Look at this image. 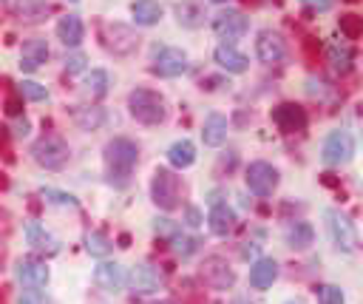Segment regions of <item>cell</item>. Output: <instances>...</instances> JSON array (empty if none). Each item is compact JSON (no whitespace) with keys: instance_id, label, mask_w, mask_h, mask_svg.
I'll use <instances>...</instances> for the list:
<instances>
[{"instance_id":"cell-1","label":"cell","mask_w":363,"mask_h":304,"mask_svg":"<svg viewBox=\"0 0 363 304\" xmlns=\"http://www.w3.org/2000/svg\"><path fill=\"white\" fill-rule=\"evenodd\" d=\"M139 162V148L128 136H113L105 145V170L111 185H128L133 168Z\"/></svg>"},{"instance_id":"cell-2","label":"cell","mask_w":363,"mask_h":304,"mask_svg":"<svg viewBox=\"0 0 363 304\" xmlns=\"http://www.w3.org/2000/svg\"><path fill=\"white\" fill-rule=\"evenodd\" d=\"M128 111L142 125H162L167 116V102L159 91L150 88H133L128 94Z\"/></svg>"},{"instance_id":"cell-3","label":"cell","mask_w":363,"mask_h":304,"mask_svg":"<svg viewBox=\"0 0 363 304\" xmlns=\"http://www.w3.org/2000/svg\"><path fill=\"white\" fill-rule=\"evenodd\" d=\"M68 156H71L68 142H65L62 136H57V134H45V136H40V139L31 145V159H34L40 168H45V170H60V168H65Z\"/></svg>"},{"instance_id":"cell-4","label":"cell","mask_w":363,"mask_h":304,"mask_svg":"<svg viewBox=\"0 0 363 304\" xmlns=\"http://www.w3.org/2000/svg\"><path fill=\"white\" fill-rule=\"evenodd\" d=\"M150 199L156 207L162 210H173L179 207L182 199V179L170 170V168H156L153 179H150Z\"/></svg>"},{"instance_id":"cell-5","label":"cell","mask_w":363,"mask_h":304,"mask_svg":"<svg viewBox=\"0 0 363 304\" xmlns=\"http://www.w3.org/2000/svg\"><path fill=\"white\" fill-rule=\"evenodd\" d=\"M352 156H354V139H352V134L343 131V128L332 131V134L323 139V145H320V159H323V165H329V168L346 165Z\"/></svg>"},{"instance_id":"cell-6","label":"cell","mask_w":363,"mask_h":304,"mask_svg":"<svg viewBox=\"0 0 363 304\" xmlns=\"http://www.w3.org/2000/svg\"><path fill=\"white\" fill-rule=\"evenodd\" d=\"M199 276L210 290H218V293H224L235 284V270L230 267V261L224 256H207L199 267Z\"/></svg>"},{"instance_id":"cell-7","label":"cell","mask_w":363,"mask_h":304,"mask_svg":"<svg viewBox=\"0 0 363 304\" xmlns=\"http://www.w3.org/2000/svg\"><path fill=\"white\" fill-rule=\"evenodd\" d=\"M213 31L224 40V43H235L250 31V20L238 11V9H221L218 14H213Z\"/></svg>"},{"instance_id":"cell-8","label":"cell","mask_w":363,"mask_h":304,"mask_svg":"<svg viewBox=\"0 0 363 304\" xmlns=\"http://www.w3.org/2000/svg\"><path fill=\"white\" fill-rule=\"evenodd\" d=\"M278 179H281L278 170H275L269 162H264V159H255V162L247 165L244 182H247L250 193H255V196H269V193L278 188Z\"/></svg>"},{"instance_id":"cell-9","label":"cell","mask_w":363,"mask_h":304,"mask_svg":"<svg viewBox=\"0 0 363 304\" xmlns=\"http://www.w3.org/2000/svg\"><path fill=\"white\" fill-rule=\"evenodd\" d=\"M150 71L159 74V77H182L187 71V54L176 45H162V48L153 51Z\"/></svg>"},{"instance_id":"cell-10","label":"cell","mask_w":363,"mask_h":304,"mask_svg":"<svg viewBox=\"0 0 363 304\" xmlns=\"http://www.w3.org/2000/svg\"><path fill=\"white\" fill-rule=\"evenodd\" d=\"M102 40H105V48L113 51V54H119V57L133 54L136 45H139L136 31H133L130 26H125V23H108V26L102 28Z\"/></svg>"},{"instance_id":"cell-11","label":"cell","mask_w":363,"mask_h":304,"mask_svg":"<svg viewBox=\"0 0 363 304\" xmlns=\"http://www.w3.org/2000/svg\"><path fill=\"white\" fill-rule=\"evenodd\" d=\"M323 216H326V227H329V236H332V241L340 247V250H354L357 247V230H354V224L349 222V216H343L340 210H323Z\"/></svg>"},{"instance_id":"cell-12","label":"cell","mask_w":363,"mask_h":304,"mask_svg":"<svg viewBox=\"0 0 363 304\" xmlns=\"http://www.w3.org/2000/svg\"><path fill=\"white\" fill-rule=\"evenodd\" d=\"M286 54V43L278 31L272 28H261L258 37H255V57L264 63V65H272V63H281Z\"/></svg>"},{"instance_id":"cell-13","label":"cell","mask_w":363,"mask_h":304,"mask_svg":"<svg viewBox=\"0 0 363 304\" xmlns=\"http://www.w3.org/2000/svg\"><path fill=\"white\" fill-rule=\"evenodd\" d=\"M128 287L133 295H153L162 290V273L153 264H136L128 273Z\"/></svg>"},{"instance_id":"cell-14","label":"cell","mask_w":363,"mask_h":304,"mask_svg":"<svg viewBox=\"0 0 363 304\" xmlns=\"http://www.w3.org/2000/svg\"><path fill=\"white\" fill-rule=\"evenodd\" d=\"M14 276L26 290H43L48 284V267L37 259H20L14 267Z\"/></svg>"},{"instance_id":"cell-15","label":"cell","mask_w":363,"mask_h":304,"mask_svg":"<svg viewBox=\"0 0 363 304\" xmlns=\"http://www.w3.org/2000/svg\"><path fill=\"white\" fill-rule=\"evenodd\" d=\"M94 281H96V287H102L105 293H119V290H125V284H128V273H125V267H122L119 261H102V264H96V270H94Z\"/></svg>"},{"instance_id":"cell-16","label":"cell","mask_w":363,"mask_h":304,"mask_svg":"<svg viewBox=\"0 0 363 304\" xmlns=\"http://www.w3.org/2000/svg\"><path fill=\"white\" fill-rule=\"evenodd\" d=\"M272 122L284 131V134H295V131H303L306 128V111L295 102H281L275 111H272Z\"/></svg>"},{"instance_id":"cell-17","label":"cell","mask_w":363,"mask_h":304,"mask_svg":"<svg viewBox=\"0 0 363 304\" xmlns=\"http://www.w3.org/2000/svg\"><path fill=\"white\" fill-rule=\"evenodd\" d=\"M213 60H216V63H218V68H224L227 74H244V71L250 68V60H247L235 45H230V43L216 45Z\"/></svg>"},{"instance_id":"cell-18","label":"cell","mask_w":363,"mask_h":304,"mask_svg":"<svg viewBox=\"0 0 363 304\" xmlns=\"http://www.w3.org/2000/svg\"><path fill=\"white\" fill-rule=\"evenodd\" d=\"M48 60V43L43 37H31L20 48V68L23 71H37Z\"/></svg>"},{"instance_id":"cell-19","label":"cell","mask_w":363,"mask_h":304,"mask_svg":"<svg viewBox=\"0 0 363 304\" xmlns=\"http://www.w3.org/2000/svg\"><path fill=\"white\" fill-rule=\"evenodd\" d=\"M207 227H210L213 236H227V233H233V227H235V210H233L227 202H216V205L210 207V213H207Z\"/></svg>"},{"instance_id":"cell-20","label":"cell","mask_w":363,"mask_h":304,"mask_svg":"<svg viewBox=\"0 0 363 304\" xmlns=\"http://www.w3.org/2000/svg\"><path fill=\"white\" fill-rule=\"evenodd\" d=\"M173 14H176V20H179L182 28H199L207 20V9L199 0H182V3H176L173 6Z\"/></svg>"},{"instance_id":"cell-21","label":"cell","mask_w":363,"mask_h":304,"mask_svg":"<svg viewBox=\"0 0 363 304\" xmlns=\"http://www.w3.org/2000/svg\"><path fill=\"white\" fill-rule=\"evenodd\" d=\"M26 241L34 247V250H40V253H48V256H54L57 250H60V241L40 224V222H26Z\"/></svg>"},{"instance_id":"cell-22","label":"cell","mask_w":363,"mask_h":304,"mask_svg":"<svg viewBox=\"0 0 363 304\" xmlns=\"http://www.w3.org/2000/svg\"><path fill=\"white\" fill-rule=\"evenodd\" d=\"M57 37L62 40L65 48H77V45L82 43V37H85V26H82V20H79L77 14H65V17H60V20H57Z\"/></svg>"},{"instance_id":"cell-23","label":"cell","mask_w":363,"mask_h":304,"mask_svg":"<svg viewBox=\"0 0 363 304\" xmlns=\"http://www.w3.org/2000/svg\"><path fill=\"white\" fill-rule=\"evenodd\" d=\"M275 278H278V261L275 259H258L250 267V287L252 290H267L275 284Z\"/></svg>"},{"instance_id":"cell-24","label":"cell","mask_w":363,"mask_h":304,"mask_svg":"<svg viewBox=\"0 0 363 304\" xmlns=\"http://www.w3.org/2000/svg\"><path fill=\"white\" fill-rule=\"evenodd\" d=\"M201 139L204 145L210 148H218L224 139H227V116L224 114H207L204 116V125H201Z\"/></svg>"},{"instance_id":"cell-25","label":"cell","mask_w":363,"mask_h":304,"mask_svg":"<svg viewBox=\"0 0 363 304\" xmlns=\"http://www.w3.org/2000/svg\"><path fill=\"white\" fill-rule=\"evenodd\" d=\"M74 125L79 131H96V128H102L105 125V108H99V105H79L74 111Z\"/></svg>"},{"instance_id":"cell-26","label":"cell","mask_w":363,"mask_h":304,"mask_svg":"<svg viewBox=\"0 0 363 304\" xmlns=\"http://www.w3.org/2000/svg\"><path fill=\"white\" fill-rule=\"evenodd\" d=\"M167 162H170L173 168H179V170L190 168V165L196 162V145H193L190 139H176V142L167 148Z\"/></svg>"},{"instance_id":"cell-27","label":"cell","mask_w":363,"mask_h":304,"mask_svg":"<svg viewBox=\"0 0 363 304\" xmlns=\"http://www.w3.org/2000/svg\"><path fill=\"white\" fill-rule=\"evenodd\" d=\"M48 9L51 6L45 0H17L14 3V17L23 20V23H40V20H45Z\"/></svg>"},{"instance_id":"cell-28","label":"cell","mask_w":363,"mask_h":304,"mask_svg":"<svg viewBox=\"0 0 363 304\" xmlns=\"http://www.w3.org/2000/svg\"><path fill=\"white\" fill-rule=\"evenodd\" d=\"M315 241V227L309 222H292L286 227V244L292 250H306Z\"/></svg>"},{"instance_id":"cell-29","label":"cell","mask_w":363,"mask_h":304,"mask_svg":"<svg viewBox=\"0 0 363 304\" xmlns=\"http://www.w3.org/2000/svg\"><path fill=\"white\" fill-rule=\"evenodd\" d=\"M130 14L136 26H156L162 20V6L156 0H136L130 6Z\"/></svg>"},{"instance_id":"cell-30","label":"cell","mask_w":363,"mask_h":304,"mask_svg":"<svg viewBox=\"0 0 363 304\" xmlns=\"http://www.w3.org/2000/svg\"><path fill=\"white\" fill-rule=\"evenodd\" d=\"M326 57H329V65H332L337 74H349V71H352L354 54H352V48H349L346 43H335V45H329Z\"/></svg>"},{"instance_id":"cell-31","label":"cell","mask_w":363,"mask_h":304,"mask_svg":"<svg viewBox=\"0 0 363 304\" xmlns=\"http://www.w3.org/2000/svg\"><path fill=\"white\" fill-rule=\"evenodd\" d=\"M111 239L105 236V233H99V230H91L88 236H85V250L91 253V256H96V259H105L108 253H111Z\"/></svg>"},{"instance_id":"cell-32","label":"cell","mask_w":363,"mask_h":304,"mask_svg":"<svg viewBox=\"0 0 363 304\" xmlns=\"http://www.w3.org/2000/svg\"><path fill=\"white\" fill-rule=\"evenodd\" d=\"M85 85H88V91H91L94 97H105V94H108V85H111V77H108L105 68H94V71H88Z\"/></svg>"},{"instance_id":"cell-33","label":"cell","mask_w":363,"mask_h":304,"mask_svg":"<svg viewBox=\"0 0 363 304\" xmlns=\"http://www.w3.org/2000/svg\"><path fill=\"white\" fill-rule=\"evenodd\" d=\"M17 91H20L23 99H31V102H43V99H48V88L40 85V82H34V80H23V82L17 85Z\"/></svg>"},{"instance_id":"cell-34","label":"cell","mask_w":363,"mask_h":304,"mask_svg":"<svg viewBox=\"0 0 363 304\" xmlns=\"http://www.w3.org/2000/svg\"><path fill=\"white\" fill-rule=\"evenodd\" d=\"M318 301L320 304H343L346 295H343V290L337 284H320L318 287Z\"/></svg>"},{"instance_id":"cell-35","label":"cell","mask_w":363,"mask_h":304,"mask_svg":"<svg viewBox=\"0 0 363 304\" xmlns=\"http://www.w3.org/2000/svg\"><path fill=\"white\" fill-rule=\"evenodd\" d=\"M48 202H54V205H62V207H77L79 202H77V196H71V193H65V190H54V188H43L40 190Z\"/></svg>"},{"instance_id":"cell-36","label":"cell","mask_w":363,"mask_h":304,"mask_svg":"<svg viewBox=\"0 0 363 304\" xmlns=\"http://www.w3.org/2000/svg\"><path fill=\"white\" fill-rule=\"evenodd\" d=\"M170 241H173V250H176L179 256H190V253H196V247H199V241H196V239H190V236H184L182 230H179Z\"/></svg>"},{"instance_id":"cell-37","label":"cell","mask_w":363,"mask_h":304,"mask_svg":"<svg viewBox=\"0 0 363 304\" xmlns=\"http://www.w3.org/2000/svg\"><path fill=\"white\" fill-rule=\"evenodd\" d=\"M153 230H156L159 236H164V239H173V236L179 233V224L170 222V219H156V222H153Z\"/></svg>"},{"instance_id":"cell-38","label":"cell","mask_w":363,"mask_h":304,"mask_svg":"<svg viewBox=\"0 0 363 304\" xmlns=\"http://www.w3.org/2000/svg\"><path fill=\"white\" fill-rule=\"evenodd\" d=\"M85 68V54H68L65 57V71L68 74H79Z\"/></svg>"},{"instance_id":"cell-39","label":"cell","mask_w":363,"mask_h":304,"mask_svg":"<svg viewBox=\"0 0 363 304\" xmlns=\"http://www.w3.org/2000/svg\"><path fill=\"white\" fill-rule=\"evenodd\" d=\"M17 304H48V301H45V295L40 290H26V293H20Z\"/></svg>"},{"instance_id":"cell-40","label":"cell","mask_w":363,"mask_h":304,"mask_svg":"<svg viewBox=\"0 0 363 304\" xmlns=\"http://www.w3.org/2000/svg\"><path fill=\"white\" fill-rule=\"evenodd\" d=\"M340 23H343V28H346V34H349V37H357V31H360V20H357L354 14H346Z\"/></svg>"},{"instance_id":"cell-41","label":"cell","mask_w":363,"mask_h":304,"mask_svg":"<svg viewBox=\"0 0 363 304\" xmlns=\"http://www.w3.org/2000/svg\"><path fill=\"white\" fill-rule=\"evenodd\" d=\"M306 9H312V11H329L332 6H335V0H301Z\"/></svg>"},{"instance_id":"cell-42","label":"cell","mask_w":363,"mask_h":304,"mask_svg":"<svg viewBox=\"0 0 363 304\" xmlns=\"http://www.w3.org/2000/svg\"><path fill=\"white\" fill-rule=\"evenodd\" d=\"M201 222H204V219H201V213H199L196 207H187V224H190V227H199Z\"/></svg>"},{"instance_id":"cell-43","label":"cell","mask_w":363,"mask_h":304,"mask_svg":"<svg viewBox=\"0 0 363 304\" xmlns=\"http://www.w3.org/2000/svg\"><path fill=\"white\" fill-rule=\"evenodd\" d=\"M210 3H227V0H210Z\"/></svg>"},{"instance_id":"cell-44","label":"cell","mask_w":363,"mask_h":304,"mask_svg":"<svg viewBox=\"0 0 363 304\" xmlns=\"http://www.w3.org/2000/svg\"><path fill=\"white\" fill-rule=\"evenodd\" d=\"M159 304H170V301H159Z\"/></svg>"},{"instance_id":"cell-45","label":"cell","mask_w":363,"mask_h":304,"mask_svg":"<svg viewBox=\"0 0 363 304\" xmlns=\"http://www.w3.org/2000/svg\"><path fill=\"white\" fill-rule=\"evenodd\" d=\"M3 3H6V0H0V6H3Z\"/></svg>"},{"instance_id":"cell-46","label":"cell","mask_w":363,"mask_h":304,"mask_svg":"<svg viewBox=\"0 0 363 304\" xmlns=\"http://www.w3.org/2000/svg\"><path fill=\"white\" fill-rule=\"evenodd\" d=\"M71 3H77V0H71Z\"/></svg>"},{"instance_id":"cell-47","label":"cell","mask_w":363,"mask_h":304,"mask_svg":"<svg viewBox=\"0 0 363 304\" xmlns=\"http://www.w3.org/2000/svg\"><path fill=\"white\" fill-rule=\"evenodd\" d=\"M289 304H292V301H289Z\"/></svg>"}]
</instances>
